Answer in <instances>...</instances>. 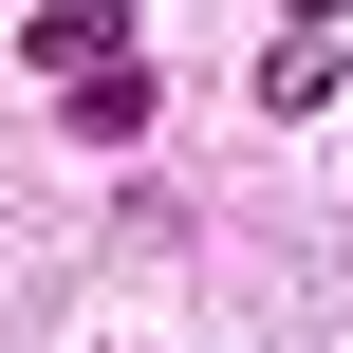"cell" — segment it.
I'll list each match as a JSON object with an SVG mask.
<instances>
[{"instance_id":"cell-1","label":"cell","mask_w":353,"mask_h":353,"mask_svg":"<svg viewBox=\"0 0 353 353\" xmlns=\"http://www.w3.org/2000/svg\"><path fill=\"white\" fill-rule=\"evenodd\" d=\"M335 74H353V56H335V19H279V56H261V112H335Z\"/></svg>"},{"instance_id":"cell-2","label":"cell","mask_w":353,"mask_h":353,"mask_svg":"<svg viewBox=\"0 0 353 353\" xmlns=\"http://www.w3.org/2000/svg\"><path fill=\"white\" fill-rule=\"evenodd\" d=\"M112 37H130V0H37V37H19V56H37V74H93Z\"/></svg>"},{"instance_id":"cell-3","label":"cell","mask_w":353,"mask_h":353,"mask_svg":"<svg viewBox=\"0 0 353 353\" xmlns=\"http://www.w3.org/2000/svg\"><path fill=\"white\" fill-rule=\"evenodd\" d=\"M298 19H335V0H298Z\"/></svg>"}]
</instances>
